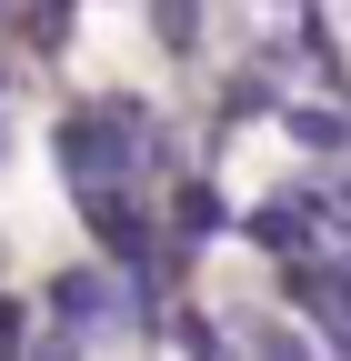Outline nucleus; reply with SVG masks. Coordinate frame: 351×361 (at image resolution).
Instances as JSON below:
<instances>
[{
	"instance_id": "obj_4",
	"label": "nucleus",
	"mask_w": 351,
	"mask_h": 361,
	"mask_svg": "<svg viewBox=\"0 0 351 361\" xmlns=\"http://www.w3.org/2000/svg\"><path fill=\"white\" fill-rule=\"evenodd\" d=\"M61 311H70V322H91V311H101V322H111V281H91V271H70V281H61Z\"/></svg>"
},
{
	"instance_id": "obj_1",
	"label": "nucleus",
	"mask_w": 351,
	"mask_h": 361,
	"mask_svg": "<svg viewBox=\"0 0 351 361\" xmlns=\"http://www.w3.org/2000/svg\"><path fill=\"white\" fill-rule=\"evenodd\" d=\"M61 161H70L80 180H91V171L111 180V171L130 161V141H121V130H101V111H80V121H61Z\"/></svg>"
},
{
	"instance_id": "obj_2",
	"label": "nucleus",
	"mask_w": 351,
	"mask_h": 361,
	"mask_svg": "<svg viewBox=\"0 0 351 361\" xmlns=\"http://www.w3.org/2000/svg\"><path fill=\"white\" fill-rule=\"evenodd\" d=\"M301 231H312V191H291L271 211H251V241H271V251H301Z\"/></svg>"
},
{
	"instance_id": "obj_6",
	"label": "nucleus",
	"mask_w": 351,
	"mask_h": 361,
	"mask_svg": "<svg viewBox=\"0 0 351 361\" xmlns=\"http://www.w3.org/2000/svg\"><path fill=\"white\" fill-rule=\"evenodd\" d=\"M301 141H312V151H341L351 121H341V111H301Z\"/></svg>"
},
{
	"instance_id": "obj_5",
	"label": "nucleus",
	"mask_w": 351,
	"mask_h": 361,
	"mask_svg": "<svg viewBox=\"0 0 351 361\" xmlns=\"http://www.w3.org/2000/svg\"><path fill=\"white\" fill-rule=\"evenodd\" d=\"M211 221H221V201H211V191H181V211H171V241H201Z\"/></svg>"
},
{
	"instance_id": "obj_3",
	"label": "nucleus",
	"mask_w": 351,
	"mask_h": 361,
	"mask_svg": "<svg viewBox=\"0 0 351 361\" xmlns=\"http://www.w3.org/2000/svg\"><path fill=\"white\" fill-rule=\"evenodd\" d=\"M91 231H101V241H111V251H121L130 271H151V231H141V211H121V201H101V211H91Z\"/></svg>"
}]
</instances>
